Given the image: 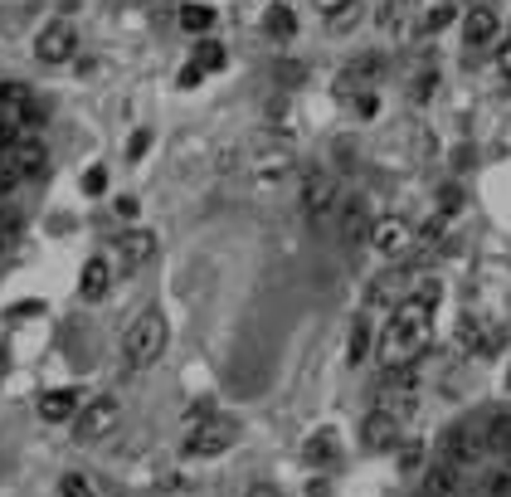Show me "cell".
I'll use <instances>...</instances> for the list:
<instances>
[{
    "label": "cell",
    "instance_id": "cell-1",
    "mask_svg": "<svg viewBox=\"0 0 511 497\" xmlns=\"http://www.w3.org/2000/svg\"><path fill=\"white\" fill-rule=\"evenodd\" d=\"M438 297H444L438 278H424L419 288L409 293L400 307H394V317H390V326H385V337H380V361H385V366L419 361V351L429 347V322H434Z\"/></svg>",
    "mask_w": 511,
    "mask_h": 497
},
{
    "label": "cell",
    "instance_id": "cell-2",
    "mask_svg": "<svg viewBox=\"0 0 511 497\" xmlns=\"http://www.w3.org/2000/svg\"><path fill=\"white\" fill-rule=\"evenodd\" d=\"M166 351V317L156 307H147L141 317L127 326V337H122V361L132 366V371H147V366L156 361Z\"/></svg>",
    "mask_w": 511,
    "mask_h": 497
},
{
    "label": "cell",
    "instance_id": "cell-3",
    "mask_svg": "<svg viewBox=\"0 0 511 497\" xmlns=\"http://www.w3.org/2000/svg\"><path fill=\"white\" fill-rule=\"evenodd\" d=\"M487 459V439H482V419H463V424H453V430L444 434V463L453 468H473Z\"/></svg>",
    "mask_w": 511,
    "mask_h": 497
},
{
    "label": "cell",
    "instance_id": "cell-4",
    "mask_svg": "<svg viewBox=\"0 0 511 497\" xmlns=\"http://www.w3.org/2000/svg\"><path fill=\"white\" fill-rule=\"evenodd\" d=\"M336 205H341L336 176H332V171H322V166H312V171L302 176V210H307V220H312V224L332 220V215H336Z\"/></svg>",
    "mask_w": 511,
    "mask_h": 497
},
{
    "label": "cell",
    "instance_id": "cell-5",
    "mask_svg": "<svg viewBox=\"0 0 511 497\" xmlns=\"http://www.w3.org/2000/svg\"><path fill=\"white\" fill-rule=\"evenodd\" d=\"M118 424H122V405L112 400V395H97V400H88V409L78 415L74 439H78V444H103Z\"/></svg>",
    "mask_w": 511,
    "mask_h": 497
},
{
    "label": "cell",
    "instance_id": "cell-6",
    "mask_svg": "<svg viewBox=\"0 0 511 497\" xmlns=\"http://www.w3.org/2000/svg\"><path fill=\"white\" fill-rule=\"evenodd\" d=\"M371 249H375L385 264L409 259V254H414V230H409V220H400V215L375 220V230H371Z\"/></svg>",
    "mask_w": 511,
    "mask_h": 497
},
{
    "label": "cell",
    "instance_id": "cell-7",
    "mask_svg": "<svg viewBox=\"0 0 511 497\" xmlns=\"http://www.w3.org/2000/svg\"><path fill=\"white\" fill-rule=\"evenodd\" d=\"M239 439V424L234 419H205L200 430H195L190 439H186V453L190 459H215V453H224Z\"/></svg>",
    "mask_w": 511,
    "mask_h": 497
},
{
    "label": "cell",
    "instance_id": "cell-8",
    "mask_svg": "<svg viewBox=\"0 0 511 497\" xmlns=\"http://www.w3.org/2000/svg\"><path fill=\"white\" fill-rule=\"evenodd\" d=\"M74 49H78V35H74V25H68V20L45 25V30H39V39H35L39 64H68V59H74Z\"/></svg>",
    "mask_w": 511,
    "mask_h": 497
},
{
    "label": "cell",
    "instance_id": "cell-9",
    "mask_svg": "<svg viewBox=\"0 0 511 497\" xmlns=\"http://www.w3.org/2000/svg\"><path fill=\"white\" fill-rule=\"evenodd\" d=\"M336 230H341V244H361V239H371L375 220H371L365 195H346V201L336 205Z\"/></svg>",
    "mask_w": 511,
    "mask_h": 497
},
{
    "label": "cell",
    "instance_id": "cell-10",
    "mask_svg": "<svg viewBox=\"0 0 511 497\" xmlns=\"http://www.w3.org/2000/svg\"><path fill=\"white\" fill-rule=\"evenodd\" d=\"M361 439H365V449H394L400 444V415L394 409H371L361 424Z\"/></svg>",
    "mask_w": 511,
    "mask_h": 497
},
{
    "label": "cell",
    "instance_id": "cell-11",
    "mask_svg": "<svg viewBox=\"0 0 511 497\" xmlns=\"http://www.w3.org/2000/svg\"><path fill=\"white\" fill-rule=\"evenodd\" d=\"M249 166H253V176H259V181H282V176L297 166V156H292V147L273 141V147H259V151H253Z\"/></svg>",
    "mask_w": 511,
    "mask_h": 497
},
{
    "label": "cell",
    "instance_id": "cell-12",
    "mask_svg": "<svg viewBox=\"0 0 511 497\" xmlns=\"http://www.w3.org/2000/svg\"><path fill=\"white\" fill-rule=\"evenodd\" d=\"M45 166H49L45 141H39V137H20V147L10 151V171H15L20 181H35V176H45Z\"/></svg>",
    "mask_w": 511,
    "mask_h": 497
},
{
    "label": "cell",
    "instance_id": "cell-13",
    "mask_svg": "<svg viewBox=\"0 0 511 497\" xmlns=\"http://www.w3.org/2000/svg\"><path fill=\"white\" fill-rule=\"evenodd\" d=\"M118 254H122V268L127 274H137V268H147L156 259V234L151 230H132L118 239Z\"/></svg>",
    "mask_w": 511,
    "mask_h": 497
},
{
    "label": "cell",
    "instance_id": "cell-14",
    "mask_svg": "<svg viewBox=\"0 0 511 497\" xmlns=\"http://www.w3.org/2000/svg\"><path fill=\"white\" fill-rule=\"evenodd\" d=\"M419 497H463V468H453V463L438 459L429 473H424Z\"/></svg>",
    "mask_w": 511,
    "mask_h": 497
},
{
    "label": "cell",
    "instance_id": "cell-15",
    "mask_svg": "<svg viewBox=\"0 0 511 497\" xmlns=\"http://www.w3.org/2000/svg\"><path fill=\"white\" fill-rule=\"evenodd\" d=\"M463 39L473 49L492 45V39H496V10L492 5H473V10H467V16H463Z\"/></svg>",
    "mask_w": 511,
    "mask_h": 497
},
{
    "label": "cell",
    "instance_id": "cell-16",
    "mask_svg": "<svg viewBox=\"0 0 511 497\" xmlns=\"http://www.w3.org/2000/svg\"><path fill=\"white\" fill-rule=\"evenodd\" d=\"M107 288H112L107 259H88V264H83V274H78V293L88 297V303H97V297H107Z\"/></svg>",
    "mask_w": 511,
    "mask_h": 497
},
{
    "label": "cell",
    "instance_id": "cell-17",
    "mask_svg": "<svg viewBox=\"0 0 511 497\" xmlns=\"http://www.w3.org/2000/svg\"><path fill=\"white\" fill-rule=\"evenodd\" d=\"M482 439H487V459L511 453V415H482Z\"/></svg>",
    "mask_w": 511,
    "mask_h": 497
},
{
    "label": "cell",
    "instance_id": "cell-18",
    "mask_svg": "<svg viewBox=\"0 0 511 497\" xmlns=\"http://www.w3.org/2000/svg\"><path fill=\"white\" fill-rule=\"evenodd\" d=\"M74 409H78V390H49V395H39V419H49V424H64Z\"/></svg>",
    "mask_w": 511,
    "mask_h": 497
},
{
    "label": "cell",
    "instance_id": "cell-19",
    "mask_svg": "<svg viewBox=\"0 0 511 497\" xmlns=\"http://www.w3.org/2000/svg\"><path fill=\"white\" fill-rule=\"evenodd\" d=\"M263 30L273 35V39H292V35H297V16H292V5H288V0H278V5L268 10Z\"/></svg>",
    "mask_w": 511,
    "mask_h": 497
},
{
    "label": "cell",
    "instance_id": "cell-20",
    "mask_svg": "<svg viewBox=\"0 0 511 497\" xmlns=\"http://www.w3.org/2000/svg\"><path fill=\"white\" fill-rule=\"evenodd\" d=\"M409 5H414V0H385V5H380V30L385 35H404V20H409Z\"/></svg>",
    "mask_w": 511,
    "mask_h": 497
},
{
    "label": "cell",
    "instance_id": "cell-21",
    "mask_svg": "<svg viewBox=\"0 0 511 497\" xmlns=\"http://www.w3.org/2000/svg\"><path fill=\"white\" fill-rule=\"evenodd\" d=\"M361 0H346V5H341V10H332V16H326V30H332V35H351V30H356V25H361Z\"/></svg>",
    "mask_w": 511,
    "mask_h": 497
},
{
    "label": "cell",
    "instance_id": "cell-22",
    "mask_svg": "<svg viewBox=\"0 0 511 497\" xmlns=\"http://www.w3.org/2000/svg\"><path fill=\"white\" fill-rule=\"evenodd\" d=\"M302 459H307V463H332V459H336V434H332V430L312 434L307 449H302Z\"/></svg>",
    "mask_w": 511,
    "mask_h": 497
},
{
    "label": "cell",
    "instance_id": "cell-23",
    "mask_svg": "<svg viewBox=\"0 0 511 497\" xmlns=\"http://www.w3.org/2000/svg\"><path fill=\"white\" fill-rule=\"evenodd\" d=\"M180 25H186L190 35H205L210 25H215V10H210V5H200V0H190V5L180 10Z\"/></svg>",
    "mask_w": 511,
    "mask_h": 497
},
{
    "label": "cell",
    "instance_id": "cell-24",
    "mask_svg": "<svg viewBox=\"0 0 511 497\" xmlns=\"http://www.w3.org/2000/svg\"><path fill=\"white\" fill-rule=\"evenodd\" d=\"M224 59H230V54H224L220 39H200V45H195V64H200L205 74H215V68H224Z\"/></svg>",
    "mask_w": 511,
    "mask_h": 497
},
{
    "label": "cell",
    "instance_id": "cell-25",
    "mask_svg": "<svg viewBox=\"0 0 511 497\" xmlns=\"http://www.w3.org/2000/svg\"><path fill=\"white\" fill-rule=\"evenodd\" d=\"M346 357L356 361V366L371 357V322H365V317H356V326H351V347H346Z\"/></svg>",
    "mask_w": 511,
    "mask_h": 497
},
{
    "label": "cell",
    "instance_id": "cell-26",
    "mask_svg": "<svg viewBox=\"0 0 511 497\" xmlns=\"http://www.w3.org/2000/svg\"><path fill=\"white\" fill-rule=\"evenodd\" d=\"M453 16H458V5H448V0H444V5H434L429 16H424V25H419V30H424V35H438L444 25H453Z\"/></svg>",
    "mask_w": 511,
    "mask_h": 497
},
{
    "label": "cell",
    "instance_id": "cell-27",
    "mask_svg": "<svg viewBox=\"0 0 511 497\" xmlns=\"http://www.w3.org/2000/svg\"><path fill=\"white\" fill-rule=\"evenodd\" d=\"M434 88H438V68H424V74H414V83H409V98H414V103H429Z\"/></svg>",
    "mask_w": 511,
    "mask_h": 497
},
{
    "label": "cell",
    "instance_id": "cell-28",
    "mask_svg": "<svg viewBox=\"0 0 511 497\" xmlns=\"http://www.w3.org/2000/svg\"><path fill=\"white\" fill-rule=\"evenodd\" d=\"M59 492H64V497H103V492H97V488H93V482L83 478V473H64Z\"/></svg>",
    "mask_w": 511,
    "mask_h": 497
},
{
    "label": "cell",
    "instance_id": "cell-29",
    "mask_svg": "<svg viewBox=\"0 0 511 497\" xmlns=\"http://www.w3.org/2000/svg\"><path fill=\"white\" fill-rule=\"evenodd\" d=\"M458 342L467 347V351H482L487 342H482V326H477V317H458Z\"/></svg>",
    "mask_w": 511,
    "mask_h": 497
},
{
    "label": "cell",
    "instance_id": "cell-30",
    "mask_svg": "<svg viewBox=\"0 0 511 497\" xmlns=\"http://www.w3.org/2000/svg\"><path fill=\"white\" fill-rule=\"evenodd\" d=\"M482 492H487V497H511V473H506V468H492L487 482H482Z\"/></svg>",
    "mask_w": 511,
    "mask_h": 497
},
{
    "label": "cell",
    "instance_id": "cell-31",
    "mask_svg": "<svg viewBox=\"0 0 511 497\" xmlns=\"http://www.w3.org/2000/svg\"><path fill=\"white\" fill-rule=\"evenodd\" d=\"M419 463H424V444H404V453H400V468H404V473H414Z\"/></svg>",
    "mask_w": 511,
    "mask_h": 497
},
{
    "label": "cell",
    "instance_id": "cell-32",
    "mask_svg": "<svg viewBox=\"0 0 511 497\" xmlns=\"http://www.w3.org/2000/svg\"><path fill=\"white\" fill-rule=\"evenodd\" d=\"M458 205H463V191H453V186H444V191H438V210H444V215H453Z\"/></svg>",
    "mask_w": 511,
    "mask_h": 497
},
{
    "label": "cell",
    "instance_id": "cell-33",
    "mask_svg": "<svg viewBox=\"0 0 511 497\" xmlns=\"http://www.w3.org/2000/svg\"><path fill=\"white\" fill-rule=\"evenodd\" d=\"M200 78H205V68H200V64H186V68H180V88H195Z\"/></svg>",
    "mask_w": 511,
    "mask_h": 497
},
{
    "label": "cell",
    "instance_id": "cell-34",
    "mask_svg": "<svg viewBox=\"0 0 511 497\" xmlns=\"http://www.w3.org/2000/svg\"><path fill=\"white\" fill-rule=\"evenodd\" d=\"M103 186H107L103 171H88V176H83V191H88V195H103Z\"/></svg>",
    "mask_w": 511,
    "mask_h": 497
},
{
    "label": "cell",
    "instance_id": "cell-35",
    "mask_svg": "<svg viewBox=\"0 0 511 497\" xmlns=\"http://www.w3.org/2000/svg\"><path fill=\"white\" fill-rule=\"evenodd\" d=\"M375 108H380L375 93H361V98H356V112H361V118H375Z\"/></svg>",
    "mask_w": 511,
    "mask_h": 497
},
{
    "label": "cell",
    "instance_id": "cell-36",
    "mask_svg": "<svg viewBox=\"0 0 511 497\" xmlns=\"http://www.w3.org/2000/svg\"><path fill=\"white\" fill-rule=\"evenodd\" d=\"M496 68H502V78H506V88H511V39H506V49L496 54Z\"/></svg>",
    "mask_w": 511,
    "mask_h": 497
},
{
    "label": "cell",
    "instance_id": "cell-37",
    "mask_svg": "<svg viewBox=\"0 0 511 497\" xmlns=\"http://www.w3.org/2000/svg\"><path fill=\"white\" fill-rule=\"evenodd\" d=\"M302 74H307V68H302V64H282V68H278V78H282V83H297V78H302Z\"/></svg>",
    "mask_w": 511,
    "mask_h": 497
},
{
    "label": "cell",
    "instance_id": "cell-38",
    "mask_svg": "<svg viewBox=\"0 0 511 497\" xmlns=\"http://www.w3.org/2000/svg\"><path fill=\"white\" fill-rule=\"evenodd\" d=\"M112 210H118V215H122V220H132V215H137V201H132V195H122V201H118V205H112Z\"/></svg>",
    "mask_w": 511,
    "mask_h": 497
},
{
    "label": "cell",
    "instance_id": "cell-39",
    "mask_svg": "<svg viewBox=\"0 0 511 497\" xmlns=\"http://www.w3.org/2000/svg\"><path fill=\"white\" fill-rule=\"evenodd\" d=\"M244 497H278V488H273V482H253Z\"/></svg>",
    "mask_w": 511,
    "mask_h": 497
},
{
    "label": "cell",
    "instance_id": "cell-40",
    "mask_svg": "<svg viewBox=\"0 0 511 497\" xmlns=\"http://www.w3.org/2000/svg\"><path fill=\"white\" fill-rule=\"evenodd\" d=\"M312 5H317L322 16H332V10H341V5H346V0H312Z\"/></svg>",
    "mask_w": 511,
    "mask_h": 497
},
{
    "label": "cell",
    "instance_id": "cell-41",
    "mask_svg": "<svg viewBox=\"0 0 511 497\" xmlns=\"http://www.w3.org/2000/svg\"><path fill=\"white\" fill-rule=\"evenodd\" d=\"M5 371H10V351L0 347V376H5Z\"/></svg>",
    "mask_w": 511,
    "mask_h": 497
},
{
    "label": "cell",
    "instance_id": "cell-42",
    "mask_svg": "<svg viewBox=\"0 0 511 497\" xmlns=\"http://www.w3.org/2000/svg\"><path fill=\"white\" fill-rule=\"evenodd\" d=\"M5 244H10V230H0V254H5Z\"/></svg>",
    "mask_w": 511,
    "mask_h": 497
},
{
    "label": "cell",
    "instance_id": "cell-43",
    "mask_svg": "<svg viewBox=\"0 0 511 497\" xmlns=\"http://www.w3.org/2000/svg\"><path fill=\"white\" fill-rule=\"evenodd\" d=\"M506 390H511V371H506Z\"/></svg>",
    "mask_w": 511,
    "mask_h": 497
}]
</instances>
